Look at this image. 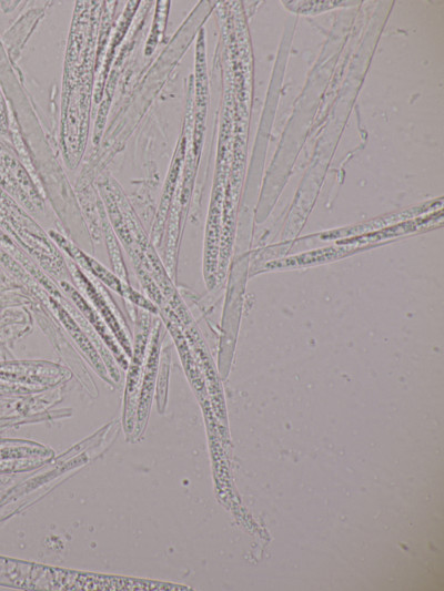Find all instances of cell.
Instances as JSON below:
<instances>
[{
    "label": "cell",
    "mask_w": 444,
    "mask_h": 591,
    "mask_svg": "<svg viewBox=\"0 0 444 591\" xmlns=\"http://www.w3.org/2000/svg\"><path fill=\"white\" fill-rule=\"evenodd\" d=\"M69 267L77 285L85 293V298L93 304L94 309L101 315L109 329L113 332L114 338L121 344L123 350L131 356L132 347L124 319L103 284L87 277L84 272L73 262H69Z\"/></svg>",
    "instance_id": "cell-1"
},
{
    "label": "cell",
    "mask_w": 444,
    "mask_h": 591,
    "mask_svg": "<svg viewBox=\"0 0 444 591\" xmlns=\"http://www.w3.org/2000/svg\"><path fill=\"white\" fill-rule=\"evenodd\" d=\"M57 237L59 244L67 251L70 257L77 262V265L82 267L81 269H85L87 272L91 273L93 277L100 279L107 287L113 289L120 296H124L125 287L130 284L122 282L114 273L107 269L94 258L72 246L60 235Z\"/></svg>",
    "instance_id": "cell-2"
},
{
    "label": "cell",
    "mask_w": 444,
    "mask_h": 591,
    "mask_svg": "<svg viewBox=\"0 0 444 591\" xmlns=\"http://www.w3.org/2000/svg\"><path fill=\"white\" fill-rule=\"evenodd\" d=\"M160 370L157 386V400L159 410L162 411L165 406L167 384L169 379L170 348L169 346L160 350Z\"/></svg>",
    "instance_id": "cell-3"
},
{
    "label": "cell",
    "mask_w": 444,
    "mask_h": 591,
    "mask_svg": "<svg viewBox=\"0 0 444 591\" xmlns=\"http://www.w3.org/2000/svg\"><path fill=\"white\" fill-rule=\"evenodd\" d=\"M8 133V118L3 100L0 94V134Z\"/></svg>",
    "instance_id": "cell-4"
}]
</instances>
